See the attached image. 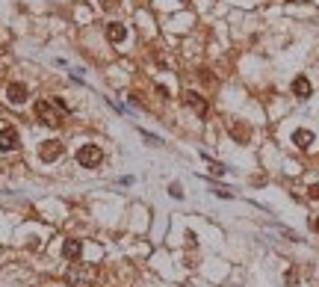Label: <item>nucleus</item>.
Masks as SVG:
<instances>
[{"mask_svg":"<svg viewBox=\"0 0 319 287\" xmlns=\"http://www.w3.org/2000/svg\"><path fill=\"white\" fill-rule=\"evenodd\" d=\"M183 101H186V107H192V113H195V116H201V119L207 116V101H204L198 92H186V95H183Z\"/></svg>","mask_w":319,"mask_h":287,"instance_id":"6","label":"nucleus"},{"mask_svg":"<svg viewBox=\"0 0 319 287\" xmlns=\"http://www.w3.org/2000/svg\"><path fill=\"white\" fill-rule=\"evenodd\" d=\"M18 142H21V139H18V131H15V128H3V131H0V151H15Z\"/></svg>","mask_w":319,"mask_h":287,"instance_id":"5","label":"nucleus"},{"mask_svg":"<svg viewBox=\"0 0 319 287\" xmlns=\"http://www.w3.org/2000/svg\"><path fill=\"white\" fill-rule=\"evenodd\" d=\"M80 252H83V243H80V240H65L62 255H65L68 261H77V258H80Z\"/></svg>","mask_w":319,"mask_h":287,"instance_id":"10","label":"nucleus"},{"mask_svg":"<svg viewBox=\"0 0 319 287\" xmlns=\"http://www.w3.org/2000/svg\"><path fill=\"white\" fill-rule=\"evenodd\" d=\"M124 36H127V30H124V24H118V21H112V24H106V39L109 42H124Z\"/></svg>","mask_w":319,"mask_h":287,"instance_id":"9","label":"nucleus"},{"mask_svg":"<svg viewBox=\"0 0 319 287\" xmlns=\"http://www.w3.org/2000/svg\"><path fill=\"white\" fill-rule=\"evenodd\" d=\"M172 195H175V199H180V195H183V190H180L177 184H172Z\"/></svg>","mask_w":319,"mask_h":287,"instance_id":"12","label":"nucleus"},{"mask_svg":"<svg viewBox=\"0 0 319 287\" xmlns=\"http://www.w3.org/2000/svg\"><path fill=\"white\" fill-rule=\"evenodd\" d=\"M310 92H313V86H310L307 77H295V80H293V95L295 98H302V101H305V98H310Z\"/></svg>","mask_w":319,"mask_h":287,"instance_id":"8","label":"nucleus"},{"mask_svg":"<svg viewBox=\"0 0 319 287\" xmlns=\"http://www.w3.org/2000/svg\"><path fill=\"white\" fill-rule=\"evenodd\" d=\"M307 192H310V199H319V184H313V187H310Z\"/></svg>","mask_w":319,"mask_h":287,"instance_id":"13","label":"nucleus"},{"mask_svg":"<svg viewBox=\"0 0 319 287\" xmlns=\"http://www.w3.org/2000/svg\"><path fill=\"white\" fill-rule=\"evenodd\" d=\"M65 281H68L71 287H92V281H95V270L83 266V263H74L68 273H65Z\"/></svg>","mask_w":319,"mask_h":287,"instance_id":"2","label":"nucleus"},{"mask_svg":"<svg viewBox=\"0 0 319 287\" xmlns=\"http://www.w3.org/2000/svg\"><path fill=\"white\" fill-rule=\"evenodd\" d=\"M77 163L83 169H98L104 163V151L98 148V145H83L80 151H77Z\"/></svg>","mask_w":319,"mask_h":287,"instance_id":"3","label":"nucleus"},{"mask_svg":"<svg viewBox=\"0 0 319 287\" xmlns=\"http://www.w3.org/2000/svg\"><path fill=\"white\" fill-rule=\"evenodd\" d=\"M39 157H42L45 163H53L57 157H62V142H57V139H47V142H42Z\"/></svg>","mask_w":319,"mask_h":287,"instance_id":"4","label":"nucleus"},{"mask_svg":"<svg viewBox=\"0 0 319 287\" xmlns=\"http://www.w3.org/2000/svg\"><path fill=\"white\" fill-rule=\"evenodd\" d=\"M313 228H316V231H319V219H316V222H313Z\"/></svg>","mask_w":319,"mask_h":287,"instance_id":"14","label":"nucleus"},{"mask_svg":"<svg viewBox=\"0 0 319 287\" xmlns=\"http://www.w3.org/2000/svg\"><path fill=\"white\" fill-rule=\"evenodd\" d=\"M293 142L298 145V148H310V142H313V133H310V131H295L293 133Z\"/></svg>","mask_w":319,"mask_h":287,"instance_id":"11","label":"nucleus"},{"mask_svg":"<svg viewBox=\"0 0 319 287\" xmlns=\"http://www.w3.org/2000/svg\"><path fill=\"white\" fill-rule=\"evenodd\" d=\"M6 101H9V104H24V101H27V86L24 83H9L6 86Z\"/></svg>","mask_w":319,"mask_h":287,"instance_id":"7","label":"nucleus"},{"mask_svg":"<svg viewBox=\"0 0 319 287\" xmlns=\"http://www.w3.org/2000/svg\"><path fill=\"white\" fill-rule=\"evenodd\" d=\"M65 113H68V107L62 101H35V119L47 128H59Z\"/></svg>","mask_w":319,"mask_h":287,"instance_id":"1","label":"nucleus"}]
</instances>
